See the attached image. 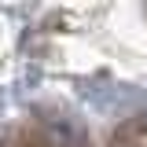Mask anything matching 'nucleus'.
Here are the masks:
<instances>
[]
</instances>
